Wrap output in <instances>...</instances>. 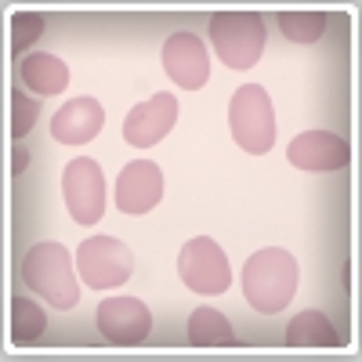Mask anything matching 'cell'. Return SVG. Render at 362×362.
<instances>
[{
  "mask_svg": "<svg viewBox=\"0 0 362 362\" xmlns=\"http://www.w3.org/2000/svg\"><path fill=\"white\" fill-rule=\"evenodd\" d=\"M297 283H300L297 257L279 247H264L243 264V293L250 300V308L264 315L283 312L297 293Z\"/></svg>",
  "mask_w": 362,
  "mask_h": 362,
  "instance_id": "1",
  "label": "cell"
},
{
  "mask_svg": "<svg viewBox=\"0 0 362 362\" xmlns=\"http://www.w3.org/2000/svg\"><path fill=\"white\" fill-rule=\"evenodd\" d=\"M22 279L37 297H44L47 305L62 308V312L76 308V300H80V283H76V272H73V257L62 243L29 247L25 257H22Z\"/></svg>",
  "mask_w": 362,
  "mask_h": 362,
  "instance_id": "2",
  "label": "cell"
},
{
  "mask_svg": "<svg viewBox=\"0 0 362 362\" xmlns=\"http://www.w3.org/2000/svg\"><path fill=\"white\" fill-rule=\"evenodd\" d=\"M228 127L235 145L250 156H264L276 145V109L264 87L247 83L235 90L228 102Z\"/></svg>",
  "mask_w": 362,
  "mask_h": 362,
  "instance_id": "3",
  "label": "cell"
},
{
  "mask_svg": "<svg viewBox=\"0 0 362 362\" xmlns=\"http://www.w3.org/2000/svg\"><path fill=\"white\" fill-rule=\"evenodd\" d=\"M210 44L228 69H250L264 51V22L257 11H214Z\"/></svg>",
  "mask_w": 362,
  "mask_h": 362,
  "instance_id": "4",
  "label": "cell"
},
{
  "mask_svg": "<svg viewBox=\"0 0 362 362\" xmlns=\"http://www.w3.org/2000/svg\"><path fill=\"white\" fill-rule=\"evenodd\" d=\"M76 268L90 290H112L134 276V254L116 235H90L76 250Z\"/></svg>",
  "mask_w": 362,
  "mask_h": 362,
  "instance_id": "5",
  "label": "cell"
},
{
  "mask_svg": "<svg viewBox=\"0 0 362 362\" xmlns=\"http://www.w3.org/2000/svg\"><path fill=\"white\" fill-rule=\"evenodd\" d=\"M177 272H181V283H185L192 293H203V297H214V293H225L232 286V268H228V257L225 250L206 235H196L189 239L177 254Z\"/></svg>",
  "mask_w": 362,
  "mask_h": 362,
  "instance_id": "6",
  "label": "cell"
},
{
  "mask_svg": "<svg viewBox=\"0 0 362 362\" xmlns=\"http://www.w3.org/2000/svg\"><path fill=\"white\" fill-rule=\"evenodd\" d=\"M62 196L66 210L73 214L76 225H95L105 214V177L102 167L90 156H76L66 174H62Z\"/></svg>",
  "mask_w": 362,
  "mask_h": 362,
  "instance_id": "7",
  "label": "cell"
},
{
  "mask_svg": "<svg viewBox=\"0 0 362 362\" xmlns=\"http://www.w3.org/2000/svg\"><path fill=\"white\" fill-rule=\"evenodd\" d=\"M95 322L102 329V337L116 348H138L148 341V329H153V312H148L138 297H105Z\"/></svg>",
  "mask_w": 362,
  "mask_h": 362,
  "instance_id": "8",
  "label": "cell"
},
{
  "mask_svg": "<svg viewBox=\"0 0 362 362\" xmlns=\"http://www.w3.org/2000/svg\"><path fill=\"white\" fill-rule=\"evenodd\" d=\"M174 124H177V95H153L127 112L124 141L134 148H153L156 141L170 134Z\"/></svg>",
  "mask_w": 362,
  "mask_h": 362,
  "instance_id": "9",
  "label": "cell"
},
{
  "mask_svg": "<svg viewBox=\"0 0 362 362\" xmlns=\"http://www.w3.org/2000/svg\"><path fill=\"white\" fill-rule=\"evenodd\" d=\"M163 69L181 90H199L210 80V54H206L203 40L185 33V29L174 33V37H167V44H163Z\"/></svg>",
  "mask_w": 362,
  "mask_h": 362,
  "instance_id": "10",
  "label": "cell"
},
{
  "mask_svg": "<svg viewBox=\"0 0 362 362\" xmlns=\"http://www.w3.org/2000/svg\"><path fill=\"white\" fill-rule=\"evenodd\" d=\"M163 199V170L153 160H134L116 177V206L124 214H148Z\"/></svg>",
  "mask_w": 362,
  "mask_h": 362,
  "instance_id": "11",
  "label": "cell"
},
{
  "mask_svg": "<svg viewBox=\"0 0 362 362\" xmlns=\"http://www.w3.org/2000/svg\"><path fill=\"white\" fill-rule=\"evenodd\" d=\"M286 160L297 170H341L351 160V145L329 131H305L290 141Z\"/></svg>",
  "mask_w": 362,
  "mask_h": 362,
  "instance_id": "12",
  "label": "cell"
},
{
  "mask_svg": "<svg viewBox=\"0 0 362 362\" xmlns=\"http://www.w3.org/2000/svg\"><path fill=\"white\" fill-rule=\"evenodd\" d=\"M105 127V109L95 98H73L51 116V134L62 145H87Z\"/></svg>",
  "mask_w": 362,
  "mask_h": 362,
  "instance_id": "13",
  "label": "cell"
},
{
  "mask_svg": "<svg viewBox=\"0 0 362 362\" xmlns=\"http://www.w3.org/2000/svg\"><path fill=\"white\" fill-rule=\"evenodd\" d=\"M18 76H22V83L33 90V95H62L66 83H69V66L62 62V58L37 51V54L22 58Z\"/></svg>",
  "mask_w": 362,
  "mask_h": 362,
  "instance_id": "14",
  "label": "cell"
},
{
  "mask_svg": "<svg viewBox=\"0 0 362 362\" xmlns=\"http://www.w3.org/2000/svg\"><path fill=\"white\" fill-rule=\"evenodd\" d=\"M344 337L322 312H300L286 326V348H341Z\"/></svg>",
  "mask_w": 362,
  "mask_h": 362,
  "instance_id": "15",
  "label": "cell"
},
{
  "mask_svg": "<svg viewBox=\"0 0 362 362\" xmlns=\"http://www.w3.org/2000/svg\"><path fill=\"white\" fill-rule=\"evenodd\" d=\"M189 344L192 348H235L239 337L232 334L228 319L218 308H196L189 315Z\"/></svg>",
  "mask_w": 362,
  "mask_h": 362,
  "instance_id": "16",
  "label": "cell"
},
{
  "mask_svg": "<svg viewBox=\"0 0 362 362\" xmlns=\"http://www.w3.org/2000/svg\"><path fill=\"white\" fill-rule=\"evenodd\" d=\"M44 329H47V315L37 308V300L11 297V341H15L18 348H25V344L40 341Z\"/></svg>",
  "mask_w": 362,
  "mask_h": 362,
  "instance_id": "17",
  "label": "cell"
},
{
  "mask_svg": "<svg viewBox=\"0 0 362 362\" xmlns=\"http://www.w3.org/2000/svg\"><path fill=\"white\" fill-rule=\"evenodd\" d=\"M279 29L290 44H315L326 33V15L322 11H283Z\"/></svg>",
  "mask_w": 362,
  "mask_h": 362,
  "instance_id": "18",
  "label": "cell"
},
{
  "mask_svg": "<svg viewBox=\"0 0 362 362\" xmlns=\"http://www.w3.org/2000/svg\"><path fill=\"white\" fill-rule=\"evenodd\" d=\"M44 33V18L33 15V11H15L11 15V51L22 54L29 44H37Z\"/></svg>",
  "mask_w": 362,
  "mask_h": 362,
  "instance_id": "19",
  "label": "cell"
},
{
  "mask_svg": "<svg viewBox=\"0 0 362 362\" xmlns=\"http://www.w3.org/2000/svg\"><path fill=\"white\" fill-rule=\"evenodd\" d=\"M37 116H40L37 98H29L25 90H11V134L15 138L29 134V131H33V124H37Z\"/></svg>",
  "mask_w": 362,
  "mask_h": 362,
  "instance_id": "20",
  "label": "cell"
},
{
  "mask_svg": "<svg viewBox=\"0 0 362 362\" xmlns=\"http://www.w3.org/2000/svg\"><path fill=\"white\" fill-rule=\"evenodd\" d=\"M25 163H29V153H25L22 145H15V148H11V174L18 177V174L25 170Z\"/></svg>",
  "mask_w": 362,
  "mask_h": 362,
  "instance_id": "21",
  "label": "cell"
}]
</instances>
